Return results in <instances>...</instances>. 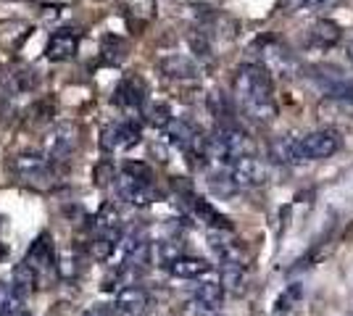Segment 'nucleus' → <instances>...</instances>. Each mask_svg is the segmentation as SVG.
I'll use <instances>...</instances> for the list:
<instances>
[{
	"instance_id": "nucleus-1",
	"label": "nucleus",
	"mask_w": 353,
	"mask_h": 316,
	"mask_svg": "<svg viewBox=\"0 0 353 316\" xmlns=\"http://www.w3.org/2000/svg\"><path fill=\"white\" fill-rule=\"evenodd\" d=\"M235 103L243 116L256 124H269L277 116L272 74L261 63H243L235 72Z\"/></svg>"
},
{
	"instance_id": "nucleus-2",
	"label": "nucleus",
	"mask_w": 353,
	"mask_h": 316,
	"mask_svg": "<svg viewBox=\"0 0 353 316\" xmlns=\"http://www.w3.org/2000/svg\"><path fill=\"white\" fill-rule=\"evenodd\" d=\"M201 153L211 158L219 169L232 166L237 158L250 156V140L248 135L235 127V124H216L201 143Z\"/></svg>"
},
{
	"instance_id": "nucleus-3",
	"label": "nucleus",
	"mask_w": 353,
	"mask_h": 316,
	"mask_svg": "<svg viewBox=\"0 0 353 316\" xmlns=\"http://www.w3.org/2000/svg\"><path fill=\"white\" fill-rule=\"evenodd\" d=\"M8 169H11V174L16 180L24 182V185H32V187H50V182H53V164L40 151L16 153Z\"/></svg>"
},
{
	"instance_id": "nucleus-4",
	"label": "nucleus",
	"mask_w": 353,
	"mask_h": 316,
	"mask_svg": "<svg viewBox=\"0 0 353 316\" xmlns=\"http://www.w3.org/2000/svg\"><path fill=\"white\" fill-rule=\"evenodd\" d=\"M256 48H259L261 66H264L269 74H277L282 79H293L298 74V61L288 50V45L280 43L277 37H264V40L256 43Z\"/></svg>"
},
{
	"instance_id": "nucleus-5",
	"label": "nucleus",
	"mask_w": 353,
	"mask_h": 316,
	"mask_svg": "<svg viewBox=\"0 0 353 316\" xmlns=\"http://www.w3.org/2000/svg\"><path fill=\"white\" fill-rule=\"evenodd\" d=\"M79 145V127L74 121H59L50 135L45 137V156L48 161H69Z\"/></svg>"
},
{
	"instance_id": "nucleus-6",
	"label": "nucleus",
	"mask_w": 353,
	"mask_h": 316,
	"mask_svg": "<svg viewBox=\"0 0 353 316\" xmlns=\"http://www.w3.org/2000/svg\"><path fill=\"white\" fill-rule=\"evenodd\" d=\"M227 177L235 185V190H253V187H261L269 182V166L261 158H253V156H243L237 158L232 166H227Z\"/></svg>"
},
{
	"instance_id": "nucleus-7",
	"label": "nucleus",
	"mask_w": 353,
	"mask_h": 316,
	"mask_svg": "<svg viewBox=\"0 0 353 316\" xmlns=\"http://www.w3.org/2000/svg\"><path fill=\"white\" fill-rule=\"evenodd\" d=\"M298 148L303 161H324L340 151V135L335 129H314L309 135L298 137Z\"/></svg>"
},
{
	"instance_id": "nucleus-8",
	"label": "nucleus",
	"mask_w": 353,
	"mask_h": 316,
	"mask_svg": "<svg viewBox=\"0 0 353 316\" xmlns=\"http://www.w3.org/2000/svg\"><path fill=\"white\" fill-rule=\"evenodd\" d=\"M140 124L134 119H124V121H114L108 124L101 135V148L105 153H114V151H130L140 143Z\"/></svg>"
},
{
	"instance_id": "nucleus-9",
	"label": "nucleus",
	"mask_w": 353,
	"mask_h": 316,
	"mask_svg": "<svg viewBox=\"0 0 353 316\" xmlns=\"http://www.w3.org/2000/svg\"><path fill=\"white\" fill-rule=\"evenodd\" d=\"M24 264L34 271L37 285L50 280V271H53V266H56V256H53V242H50V235H48V232H43V235L30 245Z\"/></svg>"
},
{
	"instance_id": "nucleus-10",
	"label": "nucleus",
	"mask_w": 353,
	"mask_h": 316,
	"mask_svg": "<svg viewBox=\"0 0 353 316\" xmlns=\"http://www.w3.org/2000/svg\"><path fill=\"white\" fill-rule=\"evenodd\" d=\"M114 187H117V196L121 198L124 203L134 206V209H148V206L156 200V190H153L150 182L134 180V177L124 174V171L114 180Z\"/></svg>"
},
{
	"instance_id": "nucleus-11",
	"label": "nucleus",
	"mask_w": 353,
	"mask_h": 316,
	"mask_svg": "<svg viewBox=\"0 0 353 316\" xmlns=\"http://www.w3.org/2000/svg\"><path fill=\"white\" fill-rule=\"evenodd\" d=\"M148 293L143 287L137 285H127L121 287L117 293V301H114V308H111V314L114 316H143L148 311Z\"/></svg>"
},
{
	"instance_id": "nucleus-12",
	"label": "nucleus",
	"mask_w": 353,
	"mask_h": 316,
	"mask_svg": "<svg viewBox=\"0 0 353 316\" xmlns=\"http://www.w3.org/2000/svg\"><path fill=\"white\" fill-rule=\"evenodd\" d=\"M163 132H166V140H169L174 148H179V151H192V148H198V151H201L203 137H201V129H198L192 121L172 119Z\"/></svg>"
},
{
	"instance_id": "nucleus-13",
	"label": "nucleus",
	"mask_w": 353,
	"mask_h": 316,
	"mask_svg": "<svg viewBox=\"0 0 353 316\" xmlns=\"http://www.w3.org/2000/svg\"><path fill=\"white\" fill-rule=\"evenodd\" d=\"M77 48H79V32L74 30V27H63V30L50 34V43H48L45 56H48V61L59 63V61L72 59L74 53H77Z\"/></svg>"
},
{
	"instance_id": "nucleus-14",
	"label": "nucleus",
	"mask_w": 353,
	"mask_h": 316,
	"mask_svg": "<svg viewBox=\"0 0 353 316\" xmlns=\"http://www.w3.org/2000/svg\"><path fill=\"white\" fill-rule=\"evenodd\" d=\"M145 95V85L140 79H134V76H127V79L119 82V87L114 90V103L119 108H124V111H143Z\"/></svg>"
},
{
	"instance_id": "nucleus-15",
	"label": "nucleus",
	"mask_w": 353,
	"mask_h": 316,
	"mask_svg": "<svg viewBox=\"0 0 353 316\" xmlns=\"http://www.w3.org/2000/svg\"><path fill=\"white\" fill-rule=\"evenodd\" d=\"M166 271L176 277V280H198V277H206L208 271H211V264H208L206 258H198V256H179L174 258Z\"/></svg>"
},
{
	"instance_id": "nucleus-16",
	"label": "nucleus",
	"mask_w": 353,
	"mask_h": 316,
	"mask_svg": "<svg viewBox=\"0 0 353 316\" xmlns=\"http://www.w3.org/2000/svg\"><path fill=\"white\" fill-rule=\"evenodd\" d=\"M269 158H272L274 164H282V166L303 164L301 148H298V137H280V140H274V143L269 145Z\"/></svg>"
},
{
	"instance_id": "nucleus-17",
	"label": "nucleus",
	"mask_w": 353,
	"mask_h": 316,
	"mask_svg": "<svg viewBox=\"0 0 353 316\" xmlns=\"http://www.w3.org/2000/svg\"><path fill=\"white\" fill-rule=\"evenodd\" d=\"M224 295L227 293H224L219 280H206V282H201V285L195 287V293H192V298L201 303V306H206L208 314H219Z\"/></svg>"
},
{
	"instance_id": "nucleus-18",
	"label": "nucleus",
	"mask_w": 353,
	"mask_h": 316,
	"mask_svg": "<svg viewBox=\"0 0 353 316\" xmlns=\"http://www.w3.org/2000/svg\"><path fill=\"white\" fill-rule=\"evenodd\" d=\"M340 37H343V32H340V27L332 19H319V21H314V27L309 30V40L316 48H324V50L338 45Z\"/></svg>"
},
{
	"instance_id": "nucleus-19",
	"label": "nucleus",
	"mask_w": 353,
	"mask_h": 316,
	"mask_svg": "<svg viewBox=\"0 0 353 316\" xmlns=\"http://www.w3.org/2000/svg\"><path fill=\"white\" fill-rule=\"evenodd\" d=\"M159 66H161L163 74L172 76V79H195L201 74V66L192 59H188V56H169Z\"/></svg>"
},
{
	"instance_id": "nucleus-20",
	"label": "nucleus",
	"mask_w": 353,
	"mask_h": 316,
	"mask_svg": "<svg viewBox=\"0 0 353 316\" xmlns=\"http://www.w3.org/2000/svg\"><path fill=\"white\" fill-rule=\"evenodd\" d=\"M34 287H37V277H34V271H32L30 266L21 261V264L14 269V285H11V295H14L19 303H24L32 293H34Z\"/></svg>"
},
{
	"instance_id": "nucleus-21",
	"label": "nucleus",
	"mask_w": 353,
	"mask_h": 316,
	"mask_svg": "<svg viewBox=\"0 0 353 316\" xmlns=\"http://www.w3.org/2000/svg\"><path fill=\"white\" fill-rule=\"evenodd\" d=\"M303 295H306V287H303V282H290V285L285 287L280 295H277V301H274V308H272V311H274L277 316L290 314V311H295V308L301 306Z\"/></svg>"
},
{
	"instance_id": "nucleus-22",
	"label": "nucleus",
	"mask_w": 353,
	"mask_h": 316,
	"mask_svg": "<svg viewBox=\"0 0 353 316\" xmlns=\"http://www.w3.org/2000/svg\"><path fill=\"white\" fill-rule=\"evenodd\" d=\"M192 203V211H195V216H198V222H206L211 229H230V222H227V216H221L219 211L214 209L211 203H206L203 198H190Z\"/></svg>"
},
{
	"instance_id": "nucleus-23",
	"label": "nucleus",
	"mask_w": 353,
	"mask_h": 316,
	"mask_svg": "<svg viewBox=\"0 0 353 316\" xmlns=\"http://www.w3.org/2000/svg\"><path fill=\"white\" fill-rule=\"evenodd\" d=\"M219 282L224 287V293H243L248 274H245V264H230V266H219Z\"/></svg>"
},
{
	"instance_id": "nucleus-24",
	"label": "nucleus",
	"mask_w": 353,
	"mask_h": 316,
	"mask_svg": "<svg viewBox=\"0 0 353 316\" xmlns=\"http://www.w3.org/2000/svg\"><path fill=\"white\" fill-rule=\"evenodd\" d=\"M119 240H121V232H98V238L90 242V253L98 261H108L114 256Z\"/></svg>"
},
{
	"instance_id": "nucleus-25",
	"label": "nucleus",
	"mask_w": 353,
	"mask_h": 316,
	"mask_svg": "<svg viewBox=\"0 0 353 316\" xmlns=\"http://www.w3.org/2000/svg\"><path fill=\"white\" fill-rule=\"evenodd\" d=\"M208 111L219 124H232V103L221 90H214L208 95Z\"/></svg>"
},
{
	"instance_id": "nucleus-26",
	"label": "nucleus",
	"mask_w": 353,
	"mask_h": 316,
	"mask_svg": "<svg viewBox=\"0 0 353 316\" xmlns=\"http://www.w3.org/2000/svg\"><path fill=\"white\" fill-rule=\"evenodd\" d=\"M95 232H121V216L114 209V203H103L95 216Z\"/></svg>"
},
{
	"instance_id": "nucleus-27",
	"label": "nucleus",
	"mask_w": 353,
	"mask_h": 316,
	"mask_svg": "<svg viewBox=\"0 0 353 316\" xmlns=\"http://www.w3.org/2000/svg\"><path fill=\"white\" fill-rule=\"evenodd\" d=\"M143 116L150 127H156V129H166L169 127V121L174 119L172 116V108L166 103H145L143 105Z\"/></svg>"
},
{
	"instance_id": "nucleus-28",
	"label": "nucleus",
	"mask_w": 353,
	"mask_h": 316,
	"mask_svg": "<svg viewBox=\"0 0 353 316\" xmlns=\"http://www.w3.org/2000/svg\"><path fill=\"white\" fill-rule=\"evenodd\" d=\"M127 59V43L117 34H105L103 37V61L108 66H119Z\"/></svg>"
},
{
	"instance_id": "nucleus-29",
	"label": "nucleus",
	"mask_w": 353,
	"mask_h": 316,
	"mask_svg": "<svg viewBox=\"0 0 353 316\" xmlns=\"http://www.w3.org/2000/svg\"><path fill=\"white\" fill-rule=\"evenodd\" d=\"M208 187H211L214 196H219V198H232L237 193L235 185L227 177V169H216V171L208 177Z\"/></svg>"
},
{
	"instance_id": "nucleus-30",
	"label": "nucleus",
	"mask_w": 353,
	"mask_h": 316,
	"mask_svg": "<svg viewBox=\"0 0 353 316\" xmlns=\"http://www.w3.org/2000/svg\"><path fill=\"white\" fill-rule=\"evenodd\" d=\"M179 256H185V253H182V242L179 240H161L156 245V258L161 261L163 266H169V264Z\"/></svg>"
},
{
	"instance_id": "nucleus-31",
	"label": "nucleus",
	"mask_w": 353,
	"mask_h": 316,
	"mask_svg": "<svg viewBox=\"0 0 353 316\" xmlns=\"http://www.w3.org/2000/svg\"><path fill=\"white\" fill-rule=\"evenodd\" d=\"M188 43H190L192 53L201 61H214V53H211V45H208L203 32H190V34H188Z\"/></svg>"
},
{
	"instance_id": "nucleus-32",
	"label": "nucleus",
	"mask_w": 353,
	"mask_h": 316,
	"mask_svg": "<svg viewBox=\"0 0 353 316\" xmlns=\"http://www.w3.org/2000/svg\"><path fill=\"white\" fill-rule=\"evenodd\" d=\"M121 171H124V174H130V177H134V180H143V182L153 180V174H150V166L140 164V161H127Z\"/></svg>"
},
{
	"instance_id": "nucleus-33",
	"label": "nucleus",
	"mask_w": 353,
	"mask_h": 316,
	"mask_svg": "<svg viewBox=\"0 0 353 316\" xmlns=\"http://www.w3.org/2000/svg\"><path fill=\"white\" fill-rule=\"evenodd\" d=\"M59 271H61V277H63V280H74V277H77V271H79V264H77V256H74L72 251L61 256Z\"/></svg>"
},
{
	"instance_id": "nucleus-34",
	"label": "nucleus",
	"mask_w": 353,
	"mask_h": 316,
	"mask_svg": "<svg viewBox=\"0 0 353 316\" xmlns=\"http://www.w3.org/2000/svg\"><path fill=\"white\" fill-rule=\"evenodd\" d=\"M32 114H34V116H32V124H34V127H45V124L50 121V116H53V105L37 103L32 108Z\"/></svg>"
},
{
	"instance_id": "nucleus-35",
	"label": "nucleus",
	"mask_w": 353,
	"mask_h": 316,
	"mask_svg": "<svg viewBox=\"0 0 353 316\" xmlns=\"http://www.w3.org/2000/svg\"><path fill=\"white\" fill-rule=\"evenodd\" d=\"M179 314L182 316H208V308L206 306H201V303L195 301V298H188V301L182 303V308H179Z\"/></svg>"
},
{
	"instance_id": "nucleus-36",
	"label": "nucleus",
	"mask_w": 353,
	"mask_h": 316,
	"mask_svg": "<svg viewBox=\"0 0 353 316\" xmlns=\"http://www.w3.org/2000/svg\"><path fill=\"white\" fill-rule=\"evenodd\" d=\"M332 101H338V103H343V105H348V108H353V85H343V87H338V90L330 95Z\"/></svg>"
},
{
	"instance_id": "nucleus-37",
	"label": "nucleus",
	"mask_w": 353,
	"mask_h": 316,
	"mask_svg": "<svg viewBox=\"0 0 353 316\" xmlns=\"http://www.w3.org/2000/svg\"><path fill=\"white\" fill-rule=\"evenodd\" d=\"M16 306H21V303L11 295V287L6 285V282H0V311H6V308H16Z\"/></svg>"
},
{
	"instance_id": "nucleus-38",
	"label": "nucleus",
	"mask_w": 353,
	"mask_h": 316,
	"mask_svg": "<svg viewBox=\"0 0 353 316\" xmlns=\"http://www.w3.org/2000/svg\"><path fill=\"white\" fill-rule=\"evenodd\" d=\"M332 3L338 0H295L298 8H306V11H319V8H330Z\"/></svg>"
},
{
	"instance_id": "nucleus-39",
	"label": "nucleus",
	"mask_w": 353,
	"mask_h": 316,
	"mask_svg": "<svg viewBox=\"0 0 353 316\" xmlns=\"http://www.w3.org/2000/svg\"><path fill=\"white\" fill-rule=\"evenodd\" d=\"M82 316H114V314H111V308H105V306H92V308H88Z\"/></svg>"
},
{
	"instance_id": "nucleus-40",
	"label": "nucleus",
	"mask_w": 353,
	"mask_h": 316,
	"mask_svg": "<svg viewBox=\"0 0 353 316\" xmlns=\"http://www.w3.org/2000/svg\"><path fill=\"white\" fill-rule=\"evenodd\" d=\"M0 316H30L21 306H16V308H6V311H0Z\"/></svg>"
},
{
	"instance_id": "nucleus-41",
	"label": "nucleus",
	"mask_w": 353,
	"mask_h": 316,
	"mask_svg": "<svg viewBox=\"0 0 353 316\" xmlns=\"http://www.w3.org/2000/svg\"><path fill=\"white\" fill-rule=\"evenodd\" d=\"M348 61H351V63H353V43H351V45H348Z\"/></svg>"
},
{
	"instance_id": "nucleus-42",
	"label": "nucleus",
	"mask_w": 353,
	"mask_h": 316,
	"mask_svg": "<svg viewBox=\"0 0 353 316\" xmlns=\"http://www.w3.org/2000/svg\"><path fill=\"white\" fill-rule=\"evenodd\" d=\"M6 256V248H3V245H0V258Z\"/></svg>"
},
{
	"instance_id": "nucleus-43",
	"label": "nucleus",
	"mask_w": 353,
	"mask_h": 316,
	"mask_svg": "<svg viewBox=\"0 0 353 316\" xmlns=\"http://www.w3.org/2000/svg\"><path fill=\"white\" fill-rule=\"evenodd\" d=\"M214 316H227V314H214Z\"/></svg>"
}]
</instances>
